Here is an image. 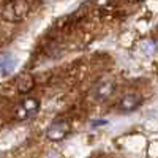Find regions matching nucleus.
I'll return each instance as SVG.
<instances>
[{"instance_id": "nucleus-2", "label": "nucleus", "mask_w": 158, "mask_h": 158, "mask_svg": "<svg viewBox=\"0 0 158 158\" xmlns=\"http://www.w3.org/2000/svg\"><path fill=\"white\" fill-rule=\"evenodd\" d=\"M70 131H71V125L67 118H57L48 127L46 138L52 142H59L67 138L70 135Z\"/></svg>"}, {"instance_id": "nucleus-5", "label": "nucleus", "mask_w": 158, "mask_h": 158, "mask_svg": "<svg viewBox=\"0 0 158 158\" xmlns=\"http://www.w3.org/2000/svg\"><path fill=\"white\" fill-rule=\"evenodd\" d=\"M142 103H144V98L139 94H127L120 100V103H118V109L123 114H130V112L136 111L138 108H141Z\"/></svg>"}, {"instance_id": "nucleus-8", "label": "nucleus", "mask_w": 158, "mask_h": 158, "mask_svg": "<svg viewBox=\"0 0 158 158\" xmlns=\"http://www.w3.org/2000/svg\"><path fill=\"white\" fill-rule=\"evenodd\" d=\"M128 2H131V3H139V2H142V0H128Z\"/></svg>"}, {"instance_id": "nucleus-1", "label": "nucleus", "mask_w": 158, "mask_h": 158, "mask_svg": "<svg viewBox=\"0 0 158 158\" xmlns=\"http://www.w3.org/2000/svg\"><path fill=\"white\" fill-rule=\"evenodd\" d=\"M32 11V0H8L0 8V18L6 22H21Z\"/></svg>"}, {"instance_id": "nucleus-4", "label": "nucleus", "mask_w": 158, "mask_h": 158, "mask_svg": "<svg viewBox=\"0 0 158 158\" xmlns=\"http://www.w3.org/2000/svg\"><path fill=\"white\" fill-rule=\"evenodd\" d=\"M114 90H115V84L111 79H101L92 89V97L98 101H103V100L109 98L114 94Z\"/></svg>"}, {"instance_id": "nucleus-3", "label": "nucleus", "mask_w": 158, "mask_h": 158, "mask_svg": "<svg viewBox=\"0 0 158 158\" xmlns=\"http://www.w3.org/2000/svg\"><path fill=\"white\" fill-rule=\"evenodd\" d=\"M40 109V101L36 98H24L22 103L19 104V106L16 108L15 111V117H16V120H27V118L33 117Z\"/></svg>"}, {"instance_id": "nucleus-7", "label": "nucleus", "mask_w": 158, "mask_h": 158, "mask_svg": "<svg viewBox=\"0 0 158 158\" xmlns=\"http://www.w3.org/2000/svg\"><path fill=\"white\" fill-rule=\"evenodd\" d=\"M35 87V81H33V77L32 74H22L19 77V81H18V90L21 92V94H29V92Z\"/></svg>"}, {"instance_id": "nucleus-6", "label": "nucleus", "mask_w": 158, "mask_h": 158, "mask_svg": "<svg viewBox=\"0 0 158 158\" xmlns=\"http://www.w3.org/2000/svg\"><path fill=\"white\" fill-rule=\"evenodd\" d=\"M16 68V59L11 52H3L0 54V73L2 74H11Z\"/></svg>"}]
</instances>
